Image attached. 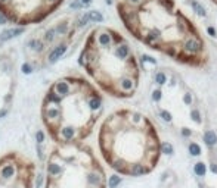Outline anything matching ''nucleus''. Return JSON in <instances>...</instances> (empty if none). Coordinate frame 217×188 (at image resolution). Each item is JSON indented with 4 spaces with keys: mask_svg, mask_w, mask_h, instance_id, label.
Returning a JSON list of instances; mask_svg holds the SVG:
<instances>
[{
    "mask_svg": "<svg viewBox=\"0 0 217 188\" xmlns=\"http://www.w3.org/2000/svg\"><path fill=\"white\" fill-rule=\"evenodd\" d=\"M132 5H137V3H140V0H128Z\"/></svg>",
    "mask_w": 217,
    "mask_h": 188,
    "instance_id": "nucleus-34",
    "label": "nucleus"
},
{
    "mask_svg": "<svg viewBox=\"0 0 217 188\" xmlns=\"http://www.w3.org/2000/svg\"><path fill=\"white\" fill-rule=\"evenodd\" d=\"M118 184H120V178L118 177H111V179H109V187L115 188Z\"/></svg>",
    "mask_w": 217,
    "mask_h": 188,
    "instance_id": "nucleus-22",
    "label": "nucleus"
},
{
    "mask_svg": "<svg viewBox=\"0 0 217 188\" xmlns=\"http://www.w3.org/2000/svg\"><path fill=\"white\" fill-rule=\"evenodd\" d=\"M102 110V99L86 79L62 77L52 84L41 103V121L56 145L81 144Z\"/></svg>",
    "mask_w": 217,
    "mask_h": 188,
    "instance_id": "nucleus-1",
    "label": "nucleus"
},
{
    "mask_svg": "<svg viewBox=\"0 0 217 188\" xmlns=\"http://www.w3.org/2000/svg\"><path fill=\"white\" fill-rule=\"evenodd\" d=\"M189 153L192 156H200L201 154V147L198 145V144H195V143H192L189 145Z\"/></svg>",
    "mask_w": 217,
    "mask_h": 188,
    "instance_id": "nucleus-18",
    "label": "nucleus"
},
{
    "mask_svg": "<svg viewBox=\"0 0 217 188\" xmlns=\"http://www.w3.org/2000/svg\"><path fill=\"white\" fill-rule=\"evenodd\" d=\"M53 12L55 11L46 3V0H7L0 6V13H3L9 22L19 27L39 24Z\"/></svg>",
    "mask_w": 217,
    "mask_h": 188,
    "instance_id": "nucleus-4",
    "label": "nucleus"
},
{
    "mask_svg": "<svg viewBox=\"0 0 217 188\" xmlns=\"http://www.w3.org/2000/svg\"><path fill=\"white\" fill-rule=\"evenodd\" d=\"M207 31H208V34H210L211 37H216V29H214L213 27H208L207 28Z\"/></svg>",
    "mask_w": 217,
    "mask_h": 188,
    "instance_id": "nucleus-28",
    "label": "nucleus"
},
{
    "mask_svg": "<svg viewBox=\"0 0 217 188\" xmlns=\"http://www.w3.org/2000/svg\"><path fill=\"white\" fill-rule=\"evenodd\" d=\"M142 59H143L145 62H151V63H154V65H155V63H157V60H155V59H154V57H149V56H143Z\"/></svg>",
    "mask_w": 217,
    "mask_h": 188,
    "instance_id": "nucleus-27",
    "label": "nucleus"
},
{
    "mask_svg": "<svg viewBox=\"0 0 217 188\" xmlns=\"http://www.w3.org/2000/svg\"><path fill=\"white\" fill-rule=\"evenodd\" d=\"M68 50V40H64L62 43H59V44H56L52 47V50L49 51V55H47V63L49 65H53V63H56V62L59 60V59H62L64 56H65V53H67Z\"/></svg>",
    "mask_w": 217,
    "mask_h": 188,
    "instance_id": "nucleus-5",
    "label": "nucleus"
},
{
    "mask_svg": "<svg viewBox=\"0 0 217 188\" xmlns=\"http://www.w3.org/2000/svg\"><path fill=\"white\" fill-rule=\"evenodd\" d=\"M78 2H80L81 6H89L90 3H92V0H78Z\"/></svg>",
    "mask_w": 217,
    "mask_h": 188,
    "instance_id": "nucleus-29",
    "label": "nucleus"
},
{
    "mask_svg": "<svg viewBox=\"0 0 217 188\" xmlns=\"http://www.w3.org/2000/svg\"><path fill=\"white\" fill-rule=\"evenodd\" d=\"M200 47H201L200 41H196V40H194V38L188 40V41L185 43V50L189 51V53H196V51L200 50Z\"/></svg>",
    "mask_w": 217,
    "mask_h": 188,
    "instance_id": "nucleus-10",
    "label": "nucleus"
},
{
    "mask_svg": "<svg viewBox=\"0 0 217 188\" xmlns=\"http://www.w3.org/2000/svg\"><path fill=\"white\" fill-rule=\"evenodd\" d=\"M160 115H161V118H162V119H164L166 122H170V121H171V115H170V112L161 110V112H160Z\"/></svg>",
    "mask_w": 217,
    "mask_h": 188,
    "instance_id": "nucleus-21",
    "label": "nucleus"
},
{
    "mask_svg": "<svg viewBox=\"0 0 217 188\" xmlns=\"http://www.w3.org/2000/svg\"><path fill=\"white\" fill-rule=\"evenodd\" d=\"M161 97H162V93L160 91V90H155V91L152 93V99L155 100V101H160V100H161Z\"/></svg>",
    "mask_w": 217,
    "mask_h": 188,
    "instance_id": "nucleus-24",
    "label": "nucleus"
},
{
    "mask_svg": "<svg viewBox=\"0 0 217 188\" xmlns=\"http://www.w3.org/2000/svg\"><path fill=\"white\" fill-rule=\"evenodd\" d=\"M21 69H22V72H24V74H27V75L33 72V68H31V65H30V63H24Z\"/></svg>",
    "mask_w": 217,
    "mask_h": 188,
    "instance_id": "nucleus-23",
    "label": "nucleus"
},
{
    "mask_svg": "<svg viewBox=\"0 0 217 188\" xmlns=\"http://www.w3.org/2000/svg\"><path fill=\"white\" fill-rule=\"evenodd\" d=\"M104 173L83 144L56 145L47 157L45 188H98Z\"/></svg>",
    "mask_w": 217,
    "mask_h": 188,
    "instance_id": "nucleus-2",
    "label": "nucleus"
},
{
    "mask_svg": "<svg viewBox=\"0 0 217 188\" xmlns=\"http://www.w3.org/2000/svg\"><path fill=\"white\" fill-rule=\"evenodd\" d=\"M134 87V83L132 78L128 77H124L120 81V84H118V88H120V91H123V93H128V91H132Z\"/></svg>",
    "mask_w": 217,
    "mask_h": 188,
    "instance_id": "nucleus-9",
    "label": "nucleus"
},
{
    "mask_svg": "<svg viewBox=\"0 0 217 188\" xmlns=\"http://www.w3.org/2000/svg\"><path fill=\"white\" fill-rule=\"evenodd\" d=\"M185 103H188V105H189V103H190V101H192V97H190V96H189V94H185Z\"/></svg>",
    "mask_w": 217,
    "mask_h": 188,
    "instance_id": "nucleus-31",
    "label": "nucleus"
},
{
    "mask_svg": "<svg viewBox=\"0 0 217 188\" xmlns=\"http://www.w3.org/2000/svg\"><path fill=\"white\" fill-rule=\"evenodd\" d=\"M87 22H89V15H87V12H86L84 15H81V16L78 18L77 25L78 27H84V25H87Z\"/></svg>",
    "mask_w": 217,
    "mask_h": 188,
    "instance_id": "nucleus-20",
    "label": "nucleus"
},
{
    "mask_svg": "<svg viewBox=\"0 0 217 188\" xmlns=\"http://www.w3.org/2000/svg\"><path fill=\"white\" fill-rule=\"evenodd\" d=\"M6 2H7V0H0V6H3L6 3Z\"/></svg>",
    "mask_w": 217,
    "mask_h": 188,
    "instance_id": "nucleus-36",
    "label": "nucleus"
},
{
    "mask_svg": "<svg viewBox=\"0 0 217 188\" xmlns=\"http://www.w3.org/2000/svg\"><path fill=\"white\" fill-rule=\"evenodd\" d=\"M145 172H146V169H145V166L140 165V163H136V165H133L130 169H128V173L133 175V177H140V175H143Z\"/></svg>",
    "mask_w": 217,
    "mask_h": 188,
    "instance_id": "nucleus-12",
    "label": "nucleus"
},
{
    "mask_svg": "<svg viewBox=\"0 0 217 188\" xmlns=\"http://www.w3.org/2000/svg\"><path fill=\"white\" fill-rule=\"evenodd\" d=\"M43 137H45V135H43V132H41V131H39V132H37V138H39V143H43Z\"/></svg>",
    "mask_w": 217,
    "mask_h": 188,
    "instance_id": "nucleus-32",
    "label": "nucleus"
},
{
    "mask_svg": "<svg viewBox=\"0 0 217 188\" xmlns=\"http://www.w3.org/2000/svg\"><path fill=\"white\" fill-rule=\"evenodd\" d=\"M161 151L164 153V154H167V156H170V154H173V145L170 143H162L161 144Z\"/></svg>",
    "mask_w": 217,
    "mask_h": 188,
    "instance_id": "nucleus-16",
    "label": "nucleus"
},
{
    "mask_svg": "<svg viewBox=\"0 0 217 188\" xmlns=\"http://www.w3.org/2000/svg\"><path fill=\"white\" fill-rule=\"evenodd\" d=\"M114 55L117 56L120 60H126L128 56H130V49H128V46L126 44V43H120V44L115 46Z\"/></svg>",
    "mask_w": 217,
    "mask_h": 188,
    "instance_id": "nucleus-8",
    "label": "nucleus"
},
{
    "mask_svg": "<svg viewBox=\"0 0 217 188\" xmlns=\"http://www.w3.org/2000/svg\"><path fill=\"white\" fill-rule=\"evenodd\" d=\"M71 7L72 9H78V7H81V5H80V2H74V3H71Z\"/></svg>",
    "mask_w": 217,
    "mask_h": 188,
    "instance_id": "nucleus-30",
    "label": "nucleus"
},
{
    "mask_svg": "<svg viewBox=\"0 0 217 188\" xmlns=\"http://www.w3.org/2000/svg\"><path fill=\"white\" fill-rule=\"evenodd\" d=\"M204 141L207 143V145H216L217 143V135L213 131H207L204 134Z\"/></svg>",
    "mask_w": 217,
    "mask_h": 188,
    "instance_id": "nucleus-13",
    "label": "nucleus"
},
{
    "mask_svg": "<svg viewBox=\"0 0 217 188\" xmlns=\"http://www.w3.org/2000/svg\"><path fill=\"white\" fill-rule=\"evenodd\" d=\"M211 171L214 172V173H217V165H211Z\"/></svg>",
    "mask_w": 217,
    "mask_h": 188,
    "instance_id": "nucleus-35",
    "label": "nucleus"
},
{
    "mask_svg": "<svg viewBox=\"0 0 217 188\" xmlns=\"http://www.w3.org/2000/svg\"><path fill=\"white\" fill-rule=\"evenodd\" d=\"M36 165L24 154L11 151L0 157V188H33Z\"/></svg>",
    "mask_w": 217,
    "mask_h": 188,
    "instance_id": "nucleus-3",
    "label": "nucleus"
},
{
    "mask_svg": "<svg viewBox=\"0 0 217 188\" xmlns=\"http://www.w3.org/2000/svg\"><path fill=\"white\" fill-rule=\"evenodd\" d=\"M194 171H195V173H196L198 177H204V175H205V172H207L205 165L200 162V163H196V165L194 166Z\"/></svg>",
    "mask_w": 217,
    "mask_h": 188,
    "instance_id": "nucleus-15",
    "label": "nucleus"
},
{
    "mask_svg": "<svg viewBox=\"0 0 217 188\" xmlns=\"http://www.w3.org/2000/svg\"><path fill=\"white\" fill-rule=\"evenodd\" d=\"M192 7H194V11L200 15V16H205V9L200 5V3H196V2H192Z\"/></svg>",
    "mask_w": 217,
    "mask_h": 188,
    "instance_id": "nucleus-17",
    "label": "nucleus"
},
{
    "mask_svg": "<svg viewBox=\"0 0 217 188\" xmlns=\"http://www.w3.org/2000/svg\"><path fill=\"white\" fill-rule=\"evenodd\" d=\"M190 116H192V121H195V122H201L200 112H198V110H192V113H190Z\"/></svg>",
    "mask_w": 217,
    "mask_h": 188,
    "instance_id": "nucleus-25",
    "label": "nucleus"
},
{
    "mask_svg": "<svg viewBox=\"0 0 217 188\" xmlns=\"http://www.w3.org/2000/svg\"><path fill=\"white\" fill-rule=\"evenodd\" d=\"M182 135H185V137H189V135H190V131L188 129V128H185L183 131H182Z\"/></svg>",
    "mask_w": 217,
    "mask_h": 188,
    "instance_id": "nucleus-33",
    "label": "nucleus"
},
{
    "mask_svg": "<svg viewBox=\"0 0 217 188\" xmlns=\"http://www.w3.org/2000/svg\"><path fill=\"white\" fill-rule=\"evenodd\" d=\"M166 81H167V77H166L164 72H158V74L155 75V83L157 84L162 85V84H166Z\"/></svg>",
    "mask_w": 217,
    "mask_h": 188,
    "instance_id": "nucleus-19",
    "label": "nucleus"
},
{
    "mask_svg": "<svg viewBox=\"0 0 217 188\" xmlns=\"http://www.w3.org/2000/svg\"><path fill=\"white\" fill-rule=\"evenodd\" d=\"M87 15H89V21H92V22L99 24L104 21V16H102V13L99 11H90L87 12Z\"/></svg>",
    "mask_w": 217,
    "mask_h": 188,
    "instance_id": "nucleus-14",
    "label": "nucleus"
},
{
    "mask_svg": "<svg viewBox=\"0 0 217 188\" xmlns=\"http://www.w3.org/2000/svg\"><path fill=\"white\" fill-rule=\"evenodd\" d=\"M55 33L58 37H67V35H70V33H71V25L68 24L67 19H64V21H59V22L56 24L55 27Z\"/></svg>",
    "mask_w": 217,
    "mask_h": 188,
    "instance_id": "nucleus-7",
    "label": "nucleus"
},
{
    "mask_svg": "<svg viewBox=\"0 0 217 188\" xmlns=\"http://www.w3.org/2000/svg\"><path fill=\"white\" fill-rule=\"evenodd\" d=\"M6 24H9L7 18H6L3 13H0V25H6Z\"/></svg>",
    "mask_w": 217,
    "mask_h": 188,
    "instance_id": "nucleus-26",
    "label": "nucleus"
},
{
    "mask_svg": "<svg viewBox=\"0 0 217 188\" xmlns=\"http://www.w3.org/2000/svg\"><path fill=\"white\" fill-rule=\"evenodd\" d=\"M30 47L34 50V51H37V53H41L46 47V43L43 41L41 38H34L31 40V43H30Z\"/></svg>",
    "mask_w": 217,
    "mask_h": 188,
    "instance_id": "nucleus-11",
    "label": "nucleus"
},
{
    "mask_svg": "<svg viewBox=\"0 0 217 188\" xmlns=\"http://www.w3.org/2000/svg\"><path fill=\"white\" fill-rule=\"evenodd\" d=\"M25 33V28L24 27H15V28H9V29H5L3 33L0 34V41H7V40L17 37L19 34Z\"/></svg>",
    "mask_w": 217,
    "mask_h": 188,
    "instance_id": "nucleus-6",
    "label": "nucleus"
}]
</instances>
